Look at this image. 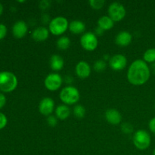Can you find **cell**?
<instances>
[{
    "instance_id": "1",
    "label": "cell",
    "mask_w": 155,
    "mask_h": 155,
    "mask_svg": "<svg viewBox=\"0 0 155 155\" xmlns=\"http://www.w3.org/2000/svg\"><path fill=\"white\" fill-rule=\"evenodd\" d=\"M151 70L148 64L142 59H137L130 64L127 72V79L134 86L143 85L149 80Z\"/></svg>"
},
{
    "instance_id": "2",
    "label": "cell",
    "mask_w": 155,
    "mask_h": 155,
    "mask_svg": "<svg viewBox=\"0 0 155 155\" xmlns=\"http://www.w3.org/2000/svg\"><path fill=\"white\" fill-rule=\"evenodd\" d=\"M18 78L10 71L0 72V90L4 92H11L18 86Z\"/></svg>"
},
{
    "instance_id": "3",
    "label": "cell",
    "mask_w": 155,
    "mask_h": 155,
    "mask_svg": "<svg viewBox=\"0 0 155 155\" xmlns=\"http://www.w3.org/2000/svg\"><path fill=\"white\" fill-rule=\"evenodd\" d=\"M69 28V23L66 18L58 16L51 20L48 24V30L54 36H60Z\"/></svg>"
},
{
    "instance_id": "4",
    "label": "cell",
    "mask_w": 155,
    "mask_h": 155,
    "mask_svg": "<svg viewBox=\"0 0 155 155\" xmlns=\"http://www.w3.org/2000/svg\"><path fill=\"white\" fill-rule=\"evenodd\" d=\"M59 97L62 102L64 103L66 105L67 104L71 105V104H74L78 102L80 98V94L76 87L68 86L62 89Z\"/></svg>"
},
{
    "instance_id": "5",
    "label": "cell",
    "mask_w": 155,
    "mask_h": 155,
    "mask_svg": "<svg viewBox=\"0 0 155 155\" xmlns=\"http://www.w3.org/2000/svg\"><path fill=\"white\" fill-rule=\"evenodd\" d=\"M133 144L139 150H145L151 145V136L149 133L144 130H139L133 135Z\"/></svg>"
},
{
    "instance_id": "6",
    "label": "cell",
    "mask_w": 155,
    "mask_h": 155,
    "mask_svg": "<svg viewBox=\"0 0 155 155\" xmlns=\"http://www.w3.org/2000/svg\"><path fill=\"white\" fill-rule=\"evenodd\" d=\"M107 12H108V16L116 22L122 21L125 18L127 14L125 7L121 3L117 2L111 3L109 5Z\"/></svg>"
},
{
    "instance_id": "7",
    "label": "cell",
    "mask_w": 155,
    "mask_h": 155,
    "mask_svg": "<svg viewBox=\"0 0 155 155\" xmlns=\"http://www.w3.org/2000/svg\"><path fill=\"white\" fill-rule=\"evenodd\" d=\"M80 44L83 48L89 51H92L98 47V40L97 36L92 32L85 33L80 38Z\"/></svg>"
},
{
    "instance_id": "8",
    "label": "cell",
    "mask_w": 155,
    "mask_h": 155,
    "mask_svg": "<svg viewBox=\"0 0 155 155\" xmlns=\"http://www.w3.org/2000/svg\"><path fill=\"white\" fill-rule=\"evenodd\" d=\"M62 83H63V79H62L61 76L56 73L48 74L45 77V81H44L45 88L51 92H54V91L60 89Z\"/></svg>"
},
{
    "instance_id": "9",
    "label": "cell",
    "mask_w": 155,
    "mask_h": 155,
    "mask_svg": "<svg viewBox=\"0 0 155 155\" xmlns=\"http://www.w3.org/2000/svg\"><path fill=\"white\" fill-rule=\"evenodd\" d=\"M127 64V59L124 54H117L109 59V65L114 71H122Z\"/></svg>"
},
{
    "instance_id": "10",
    "label": "cell",
    "mask_w": 155,
    "mask_h": 155,
    "mask_svg": "<svg viewBox=\"0 0 155 155\" xmlns=\"http://www.w3.org/2000/svg\"><path fill=\"white\" fill-rule=\"evenodd\" d=\"M54 108V101L50 97L42 98L39 104V110L41 114L48 117L52 114Z\"/></svg>"
},
{
    "instance_id": "11",
    "label": "cell",
    "mask_w": 155,
    "mask_h": 155,
    "mask_svg": "<svg viewBox=\"0 0 155 155\" xmlns=\"http://www.w3.org/2000/svg\"><path fill=\"white\" fill-rule=\"evenodd\" d=\"M28 30V27L24 21H18L14 24L12 27V33L18 39H21L26 36Z\"/></svg>"
},
{
    "instance_id": "12",
    "label": "cell",
    "mask_w": 155,
    "mask_h": 155,
    "mask_svg": "<svg viewBox=\"0 0 155 155\" xmlns=\"http://www.w3.org/2000/svg\"><path fill=\"white\" fill-rule=\"evenodd\" d=\"M76 74L80 79H86L90 76L91 67L89 64L84 61H81L76 65Z\"/></svg>"
},
{
    "instance_id": "13",
    "label": "cell",
    "mask_w": 155,
    "mask_h": 155,
    "mask_svg": "<svg viewBox=\"0 0 155 155\" xmlns=\"http://www.w3.org/2000/svg\"><path fill=\"white\" fill-rule=\"evenodd\" d=\"M104 115H105L106 120L112 125H117L122 120V115L116 109H108L106 110Z\"/></svg>"
},
{
    "instance_id": "14",
    "label": "cell",
    "mask_w": 155,
    "mask_h": 155,
    "mask_svg": "<svg viewBox=\"0 0 155 155\" xmlns=\"http://www.w3.org/2000/svg\"><path fill=\"white\" fill-rule=\"evenodd\" d=\"M49 36V30L45 27H39L32 33V38L36 42H43L46 40Z\"/></svg>"
},
{
    "instance_id": "15",
    "label": "cell",
    "mask_w": 155,
    "mask_h": 155,
    "mask_svg": "<svg viewBox=\"0 0 155 155\" xmlns=\"http://www.w3.org/2000/svg\"><path fill=\"white\" fill-rule=\"evenodd\" d=\"M133 40V36L131 33L127 31H121L117 35L115 42L120 46H127L131 43Z\"/></svg>"
},
{
    "instance_id": "16",
    "label": "cell",
    "mask_w": 155,
    "mask_h": 155,
    "mask_svg": "<svg viewBox=\"0 0 155 155\" xmlns=\"http://www.w3.org/2000/svg\"><path fill=\"white\" fill-rule=\"evenodd\" d=\"M98 27L105 31V30H109L113 28L114 25V21L108 15H104L98 19Z\"/></svg>"
},
{
    "instance_id": "17",
    "label": "cell",
    "mask_w": 155,
    "mask_h": 155,
    "mask_svg": "<svg viewBox=\"0 0 155 155\" xmlns=\"http://www.w3.org/2000/svg\"><path fill=\"white\" fill-rule=\"evenodd\" d=\"M64 61L62 57L58 54H53L50 58V67L54 71H59L64 68Z\"/></svg>"
},
{
    "instance_id": "18",
    "label": "cell",
    "mask_w": 155,
    "mask_h": 155,
    "mask_svg": "<svg viewBox=\"0 0 155 155\" xmlns=\"http://www.w3.org/2000/svg\"><path fill=\"white\" fill-rule=\"evenodd\" d=\"M86 29V24L81 21L75 20L69 24V30L74 34H80L83 33Z\"/></svg>"
},
{
    "instance_id": "19",
    "label": "cell",
    "mask_w": 155,
    "mask_h": 155,
    "mask_svg": "<svg viewBox=\"0 0 155 155\" xmlns=\"http://www.w3.org/2000/svg\"><path fill=\"white\" fill-rule=\"evenodd\" d=\"M71 114V110L67 106L66 104H61V105L58 106L55 109V115L58 119H60L61 120H66Z\"/></svg>"
},
{
    "instance_id": "20",
    "label": "cell",
    "mask_w": 155,
    "mask_h": 155,
    "mask_svg": "<svg viewBox=\"0 0 155 155\" xmlns=\"http://www.w3.org/2000/svg\"><path fill=\"white\" fill-rule=\"evenodd\" d=\"M71 45V39L68 36H61L57 41V47L60 50H67Z\"/></svg>"
},
{
    "instance_id": "21",
    "label": "cell",
    "mask_w": 155,
    "mask_h": 155,
    "mask_svg": "<svg viewBox=\"0 0 155 155\" xmlns=\"http://www.w3.org/2000/svg\"><path fill=\"white\" fill-rule=\"evenodd\" d=\"M143 61L146 63H155V48H148L143 54Z\"/></svg>"
},
{
    "instance_id": "22",
    "label": "cell",
    "mask_w": 155,
    "mask_h": 155,
    "mask_svg": "<svg viewBox=\"0 0 155 155\" xmlns=\"http://www.w3.org/2000/svg\"><path fill=\"white\" fill-rule=\"evenodd\" d=\"M74 114L77 118L82 119L86 115V109L83 105L77 104L74 108Z\"/></svg>"
},
{
    "instance_id": "23",
    "label": "cell",
    "mask_w": 155,
    "mask_h": 155,
    "mask_svg": "<svg viewBox=\"0 0 155 155\" xmlns=\"http://www.w3.org/2000/svg\"><path fill=\"white\" fill-rule=\"evenodd\" d=\"M106 67H107V64H106L105 60H102V59L96 61L93 65L94 70L97 72H102L106 69Z\"/></svg>"
},
{
    "instance_id": "24",
    "label": "cell",
    "mask_w": 155,
    "mask_h": 155,
    "mask_svg": "<svg viewBox=\"0 0 155 155\" xmlns=\"http://www.w3.org/2000/svg\"><path fill=\"white\" fill-rule=\"evenodd\" d=\"M89 4L92 8L98 10V9L102 8L103 6L105 4V2L104 0H90L89 1Z\"/></svg>"
},
{
    "instance_id": "25",
    "label": "cell",
    "mask_w": 155,
    "mask_h": 155,
    "mask_svg": "<svg viewBox=\"0 0 155 155\" xmlns=\"http://www.w3.org/2000/svg\"><path fill=\"white\" fill-rule=\"evenodd\" d=\"M121 130L126 134H130L133 132V126L129 123H124L121 126Z\"/></svg>"
},
{
    "instance_id": "26",
    "label": "cell",
    "mask_w": 155,
    "mask_h": 155,
    "mask_svg": "<svg viewBox=\"0 0 155 155\" xmlns=\"http://www.w3.org/2000/svg\"><path fill=\"white\" fill-rule=\"evenodd\" d=\"M47 123H48V124L50 127H56V125L58 124L57 117L54 116H52V115H50V116H48V118H47Z\"/></svg>"
},
{
    "instance_id": "27",
    "label": "cell",
    "mask_w": 155,
    "mask_h": 155,
    "mask_svg": "<svg viewBox=\"0 0 155 155\" xmlns=\"http://www.w3.org/2000/svg\"><path fill=\"white\" fill-rule=\"evenodd\" d=\"M8 119L5 115L3 113L0 112V130H2L7 125Z\"/></svg>"
},
{
    "instance_id": "28",
    "label": "cell",
    "mask_w": 155,
    "mask_h": 155,
    "mask_svg": "<svg viewBox=\"0 0 155 155\" xmlns=\"http://www.w3.org/2000/svg\"><path fill=\"white\" fill-rule=\"evenodd\" d=\"M7 27L5 24H0V40L4 39L7 34Z\"/></svg>"
},
{
    "instance_id": "29",
    "label": "cell",
    "mask_w": 155,
    "mask_h": 155,
    "mask_svg": "<svg viewBox=\"0 0 155 155\" xmlns=\"http://www.w3.org/2000/svg\"><path fill=\"white\" fill-rule=\"evenodd\" d=\"M50 2L48 0H42V1L39 2V8H40L42 10H46L47 8L50 7Z\"/></svg>"
},
{
    "instance_id": "30",
    "label": "cell",
    "mask_w": 155,
    "mask_h": 155,
    "mask_svg": "<svg viewBox=\"0 0 155 155\" xmlns=\"http://www.w3.org/2000/svg\"><path fill=\"white\" fill-rule=\"evenodd\" d=\"M148 127H149V129L150 130H151V133H154L155 135V117L152 118V119L149 121Z\"/></svg>"
},
{
    "instance_id": "31",
    "label": "cell",
    "mask_w": 155,
    "mask_h": 155,
    "mask_svg": "<svg viewBox=\"0 0 155 155\" xmlns=\"http://www.w3.org/2000/svg\"><path fill=\"white\" fill-rule=\"evenodd\" d=\"M6 104V98L2 93H0V109L2 108Z\"/></svg>"
},
{
    "instance_id": "32",
    "label": "cell",
    "mask_w": 155,
    "mask_h": 155,
    "mask_svg": "<svg viewBox=\"0 0 155 155\" xmlns=\"http://www.w3.org/2000/svg\"><path fill=\"white\" fill-rule=\"evenodd\" d=\"M103 33H104V30H101L100 27H98V28L95 29V33H96L95 35H96V36H97V35H101Z\"/></svg>"
},
{
    "instance_id": "33",
    "label": "cell",
    "mask_w": 155,
    "mask_h": 155,
    "mask_svg": "<svg viewBox=\"0 0 155 155\" xmlns=\"http://www.w3.org/2000/svg\"><path fill=\"white\" fill-rule=\"evenodd\" d=\"M2 12H3V5H2V4L0 2V15L2 14Z\"/></svg>"
},
{
    "instance_id": "34",
    "label": "cell",
    "mask_w": 155,
    "mask_h": 155,
    "mask_svg": "<svg viewBox=\"0 0 155 155\" xmlns=\"http://www.w3.org/2000/svg\"><path fill=\"white\" fill-rule=\"evenodd\" d=\"M151 71H152V72L155 74V63L153 64L152 66H151Z\"/></svg>"
},
{
    "instance_id": "35",
    "label": "cell",
    "mask_w": 155,
    "mask_h": 155,
    "mask_svg": "<svg viewBox=\"0 0 155 155\" xmlns=\"http://www.w3.org/2000/svg\"><path fill=\"white\" fill-rule=\"evenodd\" d=\"M153 155H155V148H154V151H153Z\"/></svg>"
}]
</instances>
